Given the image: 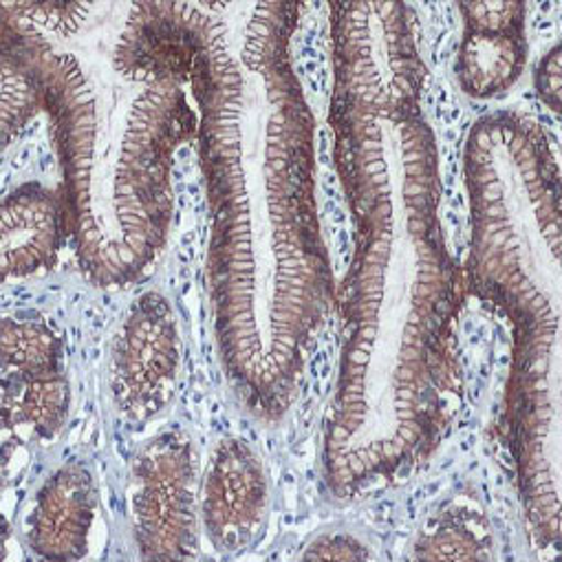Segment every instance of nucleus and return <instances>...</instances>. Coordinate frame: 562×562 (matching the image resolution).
Here are the masks:
<instances>
[{"instance_id": "423d86ee", "label": "nucleus", "mask_w": 562, "mask_h": 562, "mask_svg": "<svg viewBox=\"0 0 562 562\" xmlns=\"http://www.w3.org/2000/svg\"><path fill=\"white\" fill-rule=\"evenodd\" d=\"M538 91L542 93L544 102L553 111H558V104H560V45H555L540 63Z\"/></svg>"}, {"instance_id": "39448f33", "label": "nucleus", "mask_w": 562, "mask_h": 562, "mask_svg": "<svg viewBox=\"0 0 562 562\" xmlns=\"http://www.w3.org/2000/svg\"><path fill=\"white\" fill-rule=\"evenodd\" d=\"M71 234L65 192L27 183L3 205V267L5 278L27 276L56 260L63 238Z\"/></svg>"}, {"instance_id": "20e7f679", "label": "nucleus", "mask_w": 562, "mask_h": 562, "mask_svg": "<svg viewBox=\"0 0 562 562\" xmlns=\"http://www.w3.org/2000/svg\"><path fill=\"white\" fill-rule=\"evenodd\" d=\"M267 505V474L260 459L243 441H223L207 468L203 514L218 544L249 536Z\"/></svg>"}, {"instance_id": "7ed1b4c3", "label": "nucleus", "mask_w": 562, "mask_h": 562, "mask_svg": "<svg viewBox=\"0 0 562 562\" xmlns=\"http://www.w3.org/2000/svg\"><path fill=\"white\" fill-rule=\"evenodd\" d=\"M463 36L457 78L472 98H494L522 74L527 58L525 3H459Z\"/></svg>"}, {"instance_id": "f03ea898", "label": "nucleus", "mask_w": 562, "mask_h": 562, "mask_svg": "<svg viewBox=\"0 0 562 562\" xmlns=\"http://www.w3.org/2000/svg\"><path fill=\"white\" fill-rule=\"evenodd\" d=\"M69 391L58 338L38 323L5 321V415L52 437L65 419Z\"/></svg>"}, {"instance_id": "f257e3e1", "label": "nucleus", "mask_w": 562, "mask_h": 562, "mask_svg": "<svg viewBox=\"0 0 562 562\" xmlns=\"http://www.w3.org/2000/svg\"><path fill=\"white\" fill-rule=\"evenodd\" d=\"M179 327L170 303L146 294L128 312L111 349V391L133 419H150L170 402L179 371Z\"/></svg>"}]
</instances>
